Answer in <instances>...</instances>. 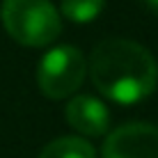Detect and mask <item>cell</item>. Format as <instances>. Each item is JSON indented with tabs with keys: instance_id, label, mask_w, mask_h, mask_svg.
<instances>
[{
	"instance_id": "obj_5",
	"label": "cell",
	"mask_w": 158,
	"mask_h": 158,
	"mask_svg": "<svg viewBox=\"0 0 158 158\" xmlns=\"http://www.w3.org/2000/svg\"><path fill=\"white\" fill-rule=\"evenodd\" d=\"M64 115L67 122L83 135H103L110 124V112L106 103L89 94L71 99L64 108Z\"/></svg>"
},
{
	"instance_id": "obj_6",
	"label": "cell",
	"mask_w": 158,
	"mask_h": 158,
	"mask_svg": "<svg viewBox=\"0 0 158 158\" xmlns=\"http://www.w3.org/2000/svg\"><path fill=\"white\" fill-rule=\"evenodd\" d=\"M39 158H96V154L83 138H57L44 147Z\"/></svg>"
},
{
	"instance_id": "obj_2",
	"label": "cell",
	"mask_w": 158,
	"mask_h": 158,
	"mask_svg": "<svg viewBox=\"0 0 158 158\" xmlns=\"http://www.w3.org/2000/svg\"><path fill=\"white\" fill-rule=\"evenodd\" d=\"M0 19L14 41L23 46H48L62 30L57 9L51 0H2Z\"/></svg>"
},
{
	"instance_id": "obj_8",
	"label": "cell",
	"mask_w": 158,
	"mask_h": 158,
	"mask_svg": "<svg viewBox=\"0 0 158 158\" xmlns=\"http://www.w3.org/2000/svg\"><path fill=\"white\" fill-rule=\"evenodd\" d=\"M142 2H144V5H147V7H149L154 14H158V0H142Z\"/></svg>"
},
{
	"instance_id": "obj_3",
	"label": "cell",
	"mask_w": 158,
	"mask_h": 158,
	"mask_svg": "<svg viewBox=\"0 0 158 158\" xmlns=\"http://www.w3.org/2000/svg\"><path fill=\"white\" fill-rule=\"evenodd\" d=\"M87 62L73 46H55L41 57L37 83L48 99H64L73 94L85 80Z\"/></svg>"
},
{
	"instance_id": "obj_7",
	"label": "cell",
	"mask_w": 158,
	"mask_h": 158,
	"mask_svg": "<svg viewBox=\"0 0 158 158\" xmlns=\"http://www.w3.org/2000/svg\"><path fill=\"white\" fill-rule=\"evenodd\" d=\"M106 0H62V14L73 23H89L103 12Z\"/></svg>"
},
{
	"instance_id": "obj_4",
	"label": "cell",
	"mask_w": 158,
	"mask_h": 158,
	"mask_svg": "<svg viewBox=\"0 0 158 158\" xmlns=\"http://www.w3.org/2000/svg\"><path fill=\"white\" fill-rule=\"evenodd\" d=\"M103 158H158V126L154 124H124L108 135Z\"/></svg>"
},
{
	"instance_id": "obj_1",
	"label": "cell",
	"mask_w": 158,
	"mask_h": 158,
	"mask_svg": "<svg viewBox=\"0 0 158 158\" xmlns=\"http://www.w3.org/2000/svg\"><path fill=\"white\" fill-rule=\"evenodd\" d=\"M94 87L115 103H138L156 89L158 67L144 46L131 39H106L89 55Z\"/></svg>"
}]
</instances>
